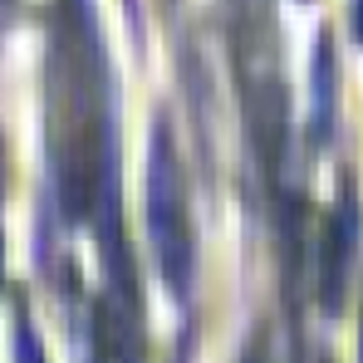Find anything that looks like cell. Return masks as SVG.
Segmentation results:
<instances>
[{"label":"cell","mask_w":363,"mask_h":363,"mask_svg":"<svg viewBox=\"0 0 363 363\" xmlns=\"http://www.w3.org/2000/svg\"><path fill=\"white\" fill-rule=\"evenodd\" d=\"M45 157L64 231H89L99 250V290L138 300V265L123 226V152L108 50L94 0H55L50 64H45Z\"/></svg>","instance_id":"cell-1"},{"label":"cell","mask_w":363,"mask_h":363,"mask_svg":"<svg viewBox=\"0 0 363 363\" xmlns=\"http://www.w3.org/2000/svg\"><path fill=\"white\" fill-rule=\"evenodd\" d=\"M147 245L157 260V275L177 304L191 300L196 280V231H191V201H186V177L172 152L167 123L152 128V152H147Z\"/></svg>","instance_id":"cell-2"},{"label":"cell","mask_w":363,"mask_h":363,"mask_svg":"<svg viewBox=\"0 0 363 363\" xmlns=\"http://www.w3.org/2000/svg\"><path fill=\"white\" fill-rule=\"evenodd\" d=\"M15 363H50L45 344H40V329H35V319H30L25 304L15 309Z\"/></svg>","instance_id":"cell-3"},{"label":"cell","mask_w":363,"mask_h":363,"mask_svg":"<svg viewBox=\"0 0 363 363\" xmlns=\"http://www.w3.org/2000/svg\"><path fill=\"white\" fill-rule=\"evenodd\" d=\"M241 363H270V349H265V339H260V334L250 339V349L241 354Z\"/></svg>","instance_id":"cell-4"},{"label":"cell","mask_w":363,"mask_h":363,"mask_svg":"<svg viewBox=\"0 0 363 363\" xmlns=\"http://www.w3.org/2000/svg\"><path fill=\"white\" fill-rule=\"evenodd\" d=\"M349 25H354V40L363 45V0H349Z\"/></svg>","instance_id":"cell-5"},{"label":"cell","mask_w":363,"mask_h":363,"mask_svg":"<svg viewBox=\"0 0 363 363\" xmlns=\"http://www.w3.org/2000/svg\"><path fill=\"white\" fill-rule=\"evenodd\" d=\"M359 363H363V329H359Z\"/></svg>","instance_id":"cell-6"}]
</instances>
